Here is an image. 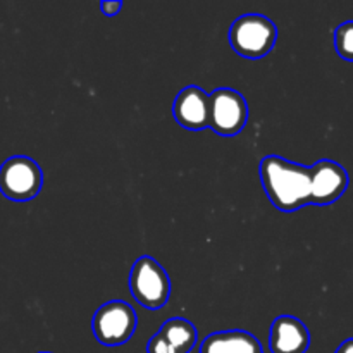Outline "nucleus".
Listing matches in <instances>:
<instances>
[{"mask_svg":"<svg viewBox=\"0 0 353 353\" xmlns=\"http://www.w3.org/2000/svg\"><path fill=\"white\" fill-rule=\"evenodd\" d=\"M310 345V333L305 324L293 316H279L269 333L272 353H305Z\"/></svg>","mask_w":353,"mask_h":353,"instance_id":"10","label":"nucleus"},{"mask_svg":"<svg viewBox=\"0 0 353 353\" xmlns=\"http://www.w3.org/2000/svg\"><path fill=\"white\" fill-rule=\"evenodd\" d=\"M40 353H48V352H40Z\"/></svg>","mask_w":353,"mask_h":353,"instance_id":"15","label":"nucleus"},{"mask_svg":"<svg viewBox=\"0 0 353 353\" xmlns=\"http://www.w3.org/2000/svg\"><path fill=\"white\" fill-rule=\"evenodd\" d=\"M130 290L140 305L157 310L168 303L171 281L165 269L155 259L143 255L131 268Z\"/></svg>","mask_w":353,"mask_h":353,"instance_id":"3","label":"nucleus"},{"mask_svg":"<svg viewBox=\"0 0 353 353\" xmlns=\"http://www.w3.org/2000/svg\"><path fill=\"white\" fill-rule=\"evenodd\" d=\"M172 116L186 130L200 131L203 128H209V93L193 85L183 88L172 103Z\"/></svg>","mask_w":353,"mask_h":353,"instance_id":"8","label":"nucleus"},{"mask_svg":"<svg viewBox=\"0 0 353 353\" xmlns=\"http://www.w3.org/2000/svg\"><path fill=\"white\" fill-rule=\"evenodd\" d=\"M228 37L238 55L247 59H262L276 45L278 28L262 14H245L231 24Z\"/></svg>","mask_w":353,"mask_h":353,"instance_id":"2","label":"nucleus"},{"mask_svg":"<svg viewBox=\"0 0 353 353\" xmlns=\"http://www.w3.org/2000/svg\"><path fill=\"white\" fill-rule=\"evenodd\" d=\"M200 353H264L262 345L248 331H221L207 336L200 345Z\"/></svg>","mask_w":353,"mask_h":353,"instance_id":"11","label":"nucleus"},{"mask_svg":"<svg viewBox=\"0 0 353 353\" xmlns=\"http://www.w3.org/2000/svg\"><path fill=\"white\" fill-rule=\"evenodd\" d=\"M209 128L223 137H234L248 121V105L240 92L231 88H217L209 95Z\"/></svg>","mask_w":353,"mask_h":353,"instance_id":"6","label":"nucleus"},{"mask_svg":"<svg viewBox=\"0 0 353 353\" xmlns=\"http://www.w3.org/2000/svg\"><path fill=\"white\" fill-rule=\"evenodd\" d=\"M334 353H353V338H350V340L343 341V343L338 347V350Z\"/></svg>","mask_w":353,"mask_h":353,"instance_id":"14","label":"nucleus"},{"mask_svg":"<svg viewBox=\"0 0 353 353\" xmlns=\"http://www.w3.org/2000/svg\"><path fill=\"white\" fill-rule=\"evenodd\" d=\"M138 326L137 312L130 303L112 300L100 307L92 321L97 341L103 347H121L134 334Z\"/></svg>","mask_w":353,"mask_h":353,"instance_id":"4","label":"nucleus"},{"mask_svg":"<svg viewBox=\"0 0 353 353\" xmlns=\"http://www.w3.org/2000/svg\"><path fill=\"white\" fill-rule=\"evenodd\" d=\"M100 9H102V12L105 16H116L123 9V2H102Z\"/></svg>","mask_w":353,"mask_h":353,"instance_id":"13","label":"nucleus"},{"mask_svg":"<svg viewBox=\"0 0 353 353\" xmlns=\"http://www.w3.org/2000/svg\"><path fill=\"white\" fill-rule=\"evenodd\" d=\"M196 327L190 321L174 317L162 324L159 333L148 341V353H190L196 343Z\"/></svg>","mask_w":353,"mask_h":353,"instance_id":"9","label":"nucleus"},{"mask_svg":"<svg viewBox=\"0 0 353 353\" xmlns=\"http://www.w3.org/2000/svg\"><path fill=\"white\" fill-rule=\"evenodd\" d=\"M43 172L30 157L16 155L0 165V192L16 202H28L41 192Z\"/></svg>","mask_w":353,"mask_h":353,"instance_id":"5","label":"nucleus"},{"mask_svg":"<svg viewBox=\"0 0 353 353\" xmlns=\"http://www.w3.org/2000/svg\"><path fill=\"white\" fill-rule=\"evenodd\" d=\"M334 47L340 57L353 62V21L340 24L334 33Z\"/></svg>","mask_w":353,"mask_h":353,"instance_id":"12","label":"nucleus"},{"mask_svg":"<svg viewBox=\"0 0 353 353\" xmlns=\"http://www.w3.org/2000/svg\"><path fill=\"white\" fill-rule=\"evenodd\" d=\"M310 171V203L316 205H327L333 203L347 192L348 172L343 165L334 161L316 162Z\"/></svg>","mask_w":353,"mask_h":353,"instance_id":"7","label":"nucleus"},{"mask_svg":"<svg viewBox=\"0 0 353 353\" xmlns=\"http://www.w3.org/2000/svg\"><path fill=\"white\" fill-rule=\"evenodd\" d=\"M261 178L276 209L293 212L310 203V171L305 165L268 155L261 162Z\"/></svg>","mask_w":353,"mask_h":353,"instance_id":"1","label":"nucleus"}]
</instances>
